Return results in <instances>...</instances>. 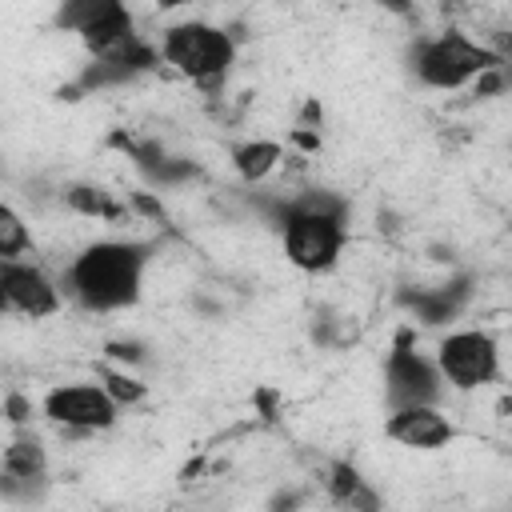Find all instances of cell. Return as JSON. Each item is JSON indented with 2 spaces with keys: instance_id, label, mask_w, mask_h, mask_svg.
I'll return each instance as SVG.
<instances>
[{
  "instance_id": "14",
  "label": "cell",
  "mask_w": 512,
  "mask_h": 512,
  "mask_svg": "<svg viewBox=\"0 0 512 512\" xmlns=\"http://www.w3.org/2000/svg\"><path fill=\"white\" fill-rule=\"evenodd\" d=\"M60 200H64L76 216H88V220H124V212H128L112 192H104V188H96V184H68V188L60 192Z\"/></svg>"
},
{
  "instance_id": "6",
  "label": "cell",
  "mask_w": 512,
  "mask_h": 512,
  "mask_svg": "<svg viewBox=\"0 0 512 512\" xmlns=\"http://www.w3.org/2000/svg\"><path fill=\"white\" fill-rule=\"evenodd\" d=\"M436 364L448 388L476 392L500 380V344L484 328H456L436 344Z\"/></svg>"
},
{
  "instance_id": "16",
  "label": "cell",
  "mask_w": 512,
  "mask_h": 512,
  "mask_svg": "<svg viewBox=\"0 0 512 512\" xmlns=\"http://www.w3.org/2000/svg\"><path fill=\"white\" fill-rule=\"evenodd\" d=\"M28 248H32V232L24 216L12 204H4L0 208V260H20Z\"/></svg>"
},
{
  "instance_id": "15",
  "label": "cell",
  "mask_w": 512,
  "mask_h": 512,
  "mask_svg": "<svg viewBox=\"0 0 512 512\" xmlns=\"http://www.w3.org/2000/svg\"><path fill=\"white\" fill-rule=\"evenodd\" d=\"M120 8H128V0H60L52 24H56L60 32L80 36L88 24H96L100 16H112V12H120Z\"/></svg>"
},
{
  "instance_id": "4",
  "label": "cell",
  "mask_w": 512,
  "mask_h": 512,
  "mask_svg": "<svg viewBox=\"0 0 512 512\" xmlns=\"http://www.w3.org/2000/svg\"><path fill=\"white\" fill-rule=\"evenodd\" d=\"M500 60L504 56L488 40H476V36H468L460 28H444L436 36H420L408 48V68H412L416 84H424L432 92L468 88L484 68H492Z\"/></svg>"
},
{
  "instance_id": "22",
  "label": "cell",
  "mask_w": 512,
  "mask_h": 512,
  "mask_svg": "<svg viewBox=\"0 0 512 512\" xmlns=\"http://www.w3.org/2000/svg\"><path fill=\"white\" fill-rule=\"evenodd\" d=\"M160 12H172V8H188V4H200V0H152Z\"/></svg>"
},
{
  "instance_id": "20",
  "label": "cell",
  "mask_w": 512,
  "mask_h": 512,
  "mask_svg": "<svg viewBox=\"0 0 512 512\" xmlns=\"http://www.w3.org/2000/svg\"><path fill=\"white\" fill-rule=\"evenodd\" d=\"M104 352H108L116 364H140V360H144V344H136V340H112Z\"/></svg>"
},
{
  "instance_id": "21",
  "label": "cell",
  "mask_w": 512,
  "mask_h": 512,
  "mask_svg": "<svg viewBox=\"0 0 512 512\" xmlns=\"http://www.w3.org/2000/svg\"><path fill=\"white\" fill-rule=\"evenodd\" d=\"M388 12H396V16H408L412 12V0H380Z\"/></svg>"
},
{
  "instance_id": "5",
  "label": "cell",
  "mask_w": 512,
  "mask_h": 512,
  "mask_svg": "<svg viewBox=\"0 0 512 512\" xmlns=\"http://www.w3.org/2000/svg\"><path fill=\"white\" fill-rule=\"evenodd\" d=\"M444 376L436 356H424L416 348L412 328H400L388 356H384V404L404 408V404H440L444 400Z\"/></svg>"
},
{
  "instance_id": "19",
  "label": "cell",
  "mask_w": 512,
  "mask_h": 512,
  "mask_svg": "<svg viewBox=\"0 0 512 512\" xmlns=\"http://www.w3.org/2000/svg\"><path fill=\"white\" fill-rule=\"evenodd\" d=\"M32 412H36V408H32V400H28L24 392L12 388V392L4 396V416H8L12 428H28V424H32Z\"/></svg>"
},
{
  "instance_id": "3",
  "label": "cell",
  "mask_w": 512,
  "mask_h": 512,
  "mask_svg": "<svg viewBox=\"0 0 512 512\" xmlns=\"http://www.w3.org/2000/svg\"><path fill=\"white\" fill-rule=\"evenodd\" d=\"M160 60L204 92H220L236 64V36L208 20H180L160 32Z\"/></svg>"
},
{
  "instance_id": "10",
  "label": "cell",
  "mask_w": 512,
  "mask_h": 512,
  "mask_svg": "<svg viewBox=\"0 0 512 512\" xmlns=\"http://www.w3.org/2000/svg\"><path fill=\"white\" fill-rule=\"evenodd\" d=\"M384 436L404 448L436 452L456 440V424L448 420V412L440 404H404V408H388Z\"/></svg>"
},
{
  "instance_id": "1",
  "label": "cell",
  "mask_w": 512,
  "mask_h": 512,
  "mask_svg": "<svg viewBox=\"0 0 512 512\" xmlns=\"http://www.w3.org/2000/svg\"><path fill=\"white\" fill-rule=\"evenodd\" d=\"M280 248L292 268L320 276L332 272L348 248V200L332 188H304L264 204Z\"/></svg>"
},
{
  "instance_id": "9",
  "label": "cell",
  "mask_w": 512,
  "mask_h": 512,
  "mask_svg": "<svg viewBox=\"0 0 512 512\" xmlns=\"http://www.w3.org/2000/svg\"><path fill=\"white\" fill-rule=\"evenodd\" d=\"M476 296V276L472 272H452L440 284H420V288H396V304L404 312H412L424 328H440L452 324L468 300Z\"/></svg>"
},
{
  "instance_id": "7",
  "label": "cell",
  "mask_w": 512,
  "mask_h": 512,
  "mask_svg": "<svg viewBox=\"0 0 512 512\" xmlns=\"http://www.w3.org/2000/svg\"><path fill=\"white\" fill-rule=\"evenodd\" d=\"M40 412L44 420L68 432H104L120 420V404L100 380H68L48 388L40 400Z\"/></svg>"
},
{
  "instance_id": "13",
  "label": "cell",
  "mask_w": 512,
  "mask_h": 512,
  "mask_svg": "<svg viewBox=\"0 0 512 512\" xmlns=\"http://www.w3.org/2000/svg\"><path fill=\"white\" fill-rule=\"evenodd\" d=\"M280 160H284V144H280V140L260 136V140H240V144H232V168H236V176H240L244 184H264V180L280 168Z\"/></svg>"
},
{
  "instance_id": "18",
  "label": "cell",
  "mask_w": 512,
  "mask_h": 512,
  "mask_svg": "<svg viewBox=\"0 0 512 512\" xmlns=\"http://www.w3.org/2000/svg\"><path fill=\"white\" fill-rule=\"evenodd\" d=\"M508 84H512V60H500V64L484 68V72L468 84V92H472L476 100H492V96H500Z\"/></svg>"
},
{
  "instance_id": "17",
  "label": "cell",
  "mask_w": 512,
  "mask_h": 512,
  "mask_svg": "<svg viewBox=\"0 0 512 512\" xmlns=\"http://www.w3.org/2000/svg\"><path fill=\"white\" fill-rule=\"evenodd\" d=\"M100 384L116 396V404H120V408L140 404V400L148 396V384H144L140 376H132L128 368H100Z\"/></svg>"
},
{
  "instance_id": "12",
  "label": "cell",
  "mask_w": 512,
  "mask_h": 512,
  "mask_svg": "<svg viewBox=\"0 0 512 512\" xmlns=\"http://www.w3.org/2000/svg\"><path fill=\"white\" fill-rule=\"evenodd\" d=\"M324 488H328V500L332 504L364 508V512H376L380 508V496H376L372 480H364V472L352 460H332L328 464V476H324Z\"/></svg>"
},
{
  "instance_id": "8",
  "label": "cell",
  "mask_w": 512,
  "mask_h": 512,
  "mask_svg": "<svg viewBox=\"0 0 512 512\" xmlns=\"http://www.w3.org/2000/svg\"><path fill=\"white\" fill-rule=\"evenodd\" d=\"M0 296L4 308L28 320H48L64 308V288L32 260H0Z\"/></svg>"
},
{
  "instance_id": "11",
  "label": "cell",
  "mask_w": 512,
  "mask_h": 512,
  "mask_svg": "<svg viewBox=\"0 0 512 512\" xmlns=\"http://www.w3.org/2000/svg\"><path fill=\"white\" fill-rule=\"evenodd\" d=\"M48 480V448L36 432H24V428H12V440L4 448V480H0V492H12L20 484H32L40 488Z\"/></svg>"
},
{
  "instance_id": "2",
  "label": "cell",
  "mask_w": 512,
  "mask_h": 512,
  "mask_svg": "<svg viewBox=\"0 0 512 512\" xmlns=\"http://www.w3.org/2000/svg\"><path fill=\"white\" fill-rule=\"evenodd\" d=\"M156 244L148 240H92L84 244L60 272L64 300H72L80 312L108 316L124 312L140 300L144 268L152 260Z\"/></svg>"
}]
</instances>
